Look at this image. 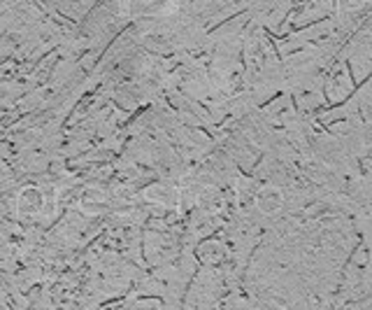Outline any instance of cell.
Returning <instances> with one entry per match:
<instances>
[{
    "label": "cell",
    "mask_w": 372,
    "mask_h": 310,
    "mask_svg": "<svg viewBox=\"0 0 372 310\" xmlns=\"http://www.w3.org/2000/svg\"><path fill=\"white\" fill-rule=\"evenodd\" d=\"M128 15H156L168 8V0H123Z\"/></svg>",
    "instance_id": "6da1fadb"
},
{
    "label": "cell",
    "mask_w": 372,
    "mask_h": 310,
    "mask_svg": "<svg viewBox=\"0 0 372 310\" xmlns=\"http://www.w3.org/2000/svg\"><path fill=\"white\" fill-rule=\"evenodd\" d=\"M42 208V191H37L35 187H28L19 193V210L28 212V215H35L37 210Z\"/></svg>",
    "instance_id": "7a4b0ae2"
},
{
    "label": "cell",
    "mask_w": 372,
    "mask_h": 310,
    "mask_svg": "<svg viewBox=\"0 0 372 310\" xmlns=\"http://www.w3.org/2000/svg\"><path fill=\"white\" fill-rule=\"evenodd\" d=\"M282 205V191L275 189V187H265L263 191L258 193V208L265 212H272Z\"/></svg>",
    "instance_id": "3957f363"
},
{
    "label": "cell",
    "mask_w": 372,
    "mask_h": 310,
    "mask_svg": "<svg viewBox=\"0 0 372 310\" xmlns=\"http://www.w3.org/2000/svg\"><path fill=\"white\" fill-rule=\"evenodd\" d=\"M361 3H363V0H342V5H344V8H347V10L358 8V5H361Z\"/></svg>",
    "instance_id": "277c9868"
}]
</instances>
